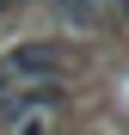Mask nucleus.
I'll use <instances>...</instances> for the list:
<instances>
[{
  "label": "nucleus",
  "instance_id": "obj_1",
  "mask_svg": "<svg viewBox=\"0 0 129 135\" xmlns=\"http://www.w3.org/2000/svg\"><path fill=\"white\" fill-rule=\"evenodd\" d=\"M68 68H74V55L61 49V43H18V49L0 55V74L12 86H55Z\"/></svg>",
  "mask_w": 129,
  "mask_h": 135
}]
</instances>
